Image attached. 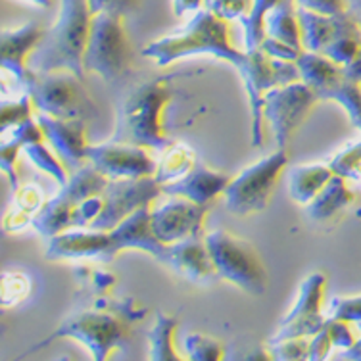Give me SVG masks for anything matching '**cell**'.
<instances>
[{"label": "cell", "instance_id": "8fae6325", "mask_svg": "<svg viewBox=\"0 0 361 361\" xmlns=\"http://www.w3.org/2000/svg\"><path fill=\"white\" fill-rule=\"evenodd\" d=\"M323 290H325V275L323 273H312L310 277L300 285L298 298L292 307V312L281 321L277 334L271 342L285 341V338H298L307 336L312 338L325 326L326 317L321 312L323 302Z\"/></svg>", "mask_w": 361, "mask_h": 361}, {"label": "cell", "instance_id": "6da1fadb", "mask_svg": "<svg viewBox=\"0 0 361 361\" xmlns=\"http://www.w3.org/2000/svg\"><path fill=\"white\" fill-rule=\"evenodd\" d=\"M142 54L146 58H152L158 66H169L185 56L195 54H209L223 62L233 63L243 77L250 98L252 142H264V94L273 87H277L273 58L265 54L262 49L246 52L233 49L227 37V21L212 14L209 10H198L183 31H179L177 35L150 42L142 50Z\"/></svg>", "mask_w": 361, "mask_h": 361}, {"label": "cell", "instance_id": "60d3db41", "mask_svg": "<svg viewBox=\"0 0 361 361\" xmlns=\"http://www.w3.org/2000/svg\"><path fill=\"white\" fill-rule=\"evenodd\" d=\"M42 195L41 190L33 185H27V187L20 188L18 192H16L14 198V206L16 208H20L21 212H25L29 216H35L37 212L42 208Z\"/></svg>", "mask_w": 361, "mask_h": 361}, {"label": "cell", "instance_id": "484cf974", "mask_svg": "<svg viewBox=\"0 0 361 361\" xmlns=\"http://www.w3.org/2000/svg\"><path fill=\"white\" fill-rule=\"evenodd\" d=\"M71 212L73 206L63 200L62 196H54L52 200L44 202L42 208L37 212L31 225L35 227L42 236H52L60 235L63 231H68L71 227Z\"/></svg>", "mask_w": 361, "mask_h": 361}, {"label": "cell", "instance_id": "d6986e66", "mask_svg": "<svg viewBox=\"0 0 361 361\" xmlns=\"http://www.w3.org/2000/svg\"><path fill=\"white\" fill-rule=\"evenodd\" d=\"M166 265L179 273L180 277L188 279L192 283L206 281L212 275H217L216 264L212 259L206 238L200 236L185 238L179 243L167 244Z\"/></svg>", "mask_w": 361, "mask_h": 361}, {"label": "cell", "instance_id": "277c9868", "mask_svg": "<svg viewBox=\"0 0 361 361\" xmlns=\"http://www.w3.org/2000/svg\"><path fill=\"white\" fill-rule=\"evenodd\" d=\"M31 102L41 114L60 119H89L97 114L83 79L73 71H33L25 85Z\"/></svg>", "mask_w": 361, "mask_h": 361}, {"label": "cell", "instance_id": "e575fe53", "mask_svg": "<svg viewBox=\"0 0 361 361\" xmlns=\"http://www.w3.org/2000/svg\"><path fill=\"white\" fill-rule=\"evenodd\" d=\"M254 0H204V8L225 21L240 20L250 12Z\"/></svg>", "mask_w": 361, "mask_h": 361}, {"label": "cell", "instance_id": "3957f363", "mask_svg": "<svg viewBox=\"0 0 361 361\" xmlns=\"http://www.w3.org/2000/svg\"><path fill=\"white\" fill-rule=\"evenodd\" d=\"M169 100V89L160 81L140 85L121 102L118 110L116 142L167 150L171 140L167 139L161 126V110Z\"/></svg>", "mask_w": 361, "mask_h": 361}, {"label": "cell", "instance_id": "7bdbcfd3", "mask_svg": "<svg viewBox=\"0 0 361 361\" xmlns=\"http://www.w3.org/2000/svg\"><path fill=\"white\" fill-rule=\"evenodd\" d=\"M90 8V14H100V12H108V14L123 16L129 14L133 8L137 6V0H87Z\"/></svg>", "mask_w": 361, "mask_h": 361}, {"label": "cell", "instance_id": "f907efd6", "mask_svg": "<svg viewBox=\"0 0 361 361\" xmlns=\"http://www.w3.org/2000/svg\"><path fill=\"white\" fill-rule=\"evenodd\" d=\"M348 2V12L354 16L355 20L361 23V0H346Z\"/></svg>", "mask_w": 361, "mask_h": 361}, {"label": "cell", "instance_id": "d590c367", "mask_svg": "<svg viewBox=\"0 0 361 361\" xmlns=\"http://www.w3.org/2000/svg\"><path fill=\"white\" fill-rule=\"evenodd\" d=\"M31 97L25 94L18 102H2V116H0V129L6 133L10 127L14 129L16 126L23 123L25 119L31 118Z\"/></svg>", "mask_w": 361, "mask_h": 361}, {"label": "cell", "instance_id": "7402d4cb", "mask_svg": "<svg viewBox=\"0 0 361 361\" xmlns=\"http://www.w3.org/2000/svg\"><path fill=\"white\" fill-rule=\"evenodd\" d=\"M342 14V12H341ZM300 29H302V47L310 52L321 54L329 47V42L333 41L338 29V14L329 16L298 8Z\"/></svg>", "mask_w": 361, "mask_h": 361}, {"label": "cell", "instance_id": "7c38bea8", "mask_svg": "<svg viewBox=\"0 0 361 361\" xmlns=\"http://www.w3.org/2000/svg\"><path fill=\"white\" fill-rule=\"evenodd\" d=\"M87 161L108 179H135L156 173L158 164L146 154L142 146L129 142L87 146Z\"/></svg>", "mask_w": 361, "mask_h": 361}, {"label": "cell", "instance_id": "f546056e", "mask_svg": "<svg viewBox=\"0 0 361 361\" xmlns=\"http://www.w3.org/2000/svg\"><path fill=\"white\" fill-rule=\"evenodd\" d=\"M277 2L279 0H254L250 12L240 18V23L244 27V47H246V50H256L262 47V42L267 37L265 18Z\"/></svg>", "mask_w": 361, "mask_h": 361}, {"label": "cell", "instance_id": "d4e9b609", "mask_svg": "<svg viewBox=\"0 0 361 361\" xmlns=\"http://www.w3.org/2000/svg\"><path fill=\"white\" fill-rule=\"evenodd\" d=\"M108 183H110V179L102 171H98L92 164L81 166L68 179V183L62 185L60 196L75 208L79 202L87 200L90 196L102 195L108 187Z\"/></svg>", "mask_w": 361, "mask_h": 361}, {"label": "cell", "instance_id": "44dd1931", "mask_svg": "<svg viewBox=\"0 0 361 361\" xmlns=\"http://www.w3.org/2000/svg\"><path fill=\"white\" fill-rule=\"evenodd\" d=\"M344 179V175L334 173L325 187L321 188L319 195L306 204V214L312 221H329L354 202V195L350 192Z\"/></svg>", "mask_w": 361, "mask_h": 361}, {"label": "cell", "instance_id": "ba28073f", "mask_svg": "<svg viewBox=\"0 0 361 361\" xmlns=\"http://www.w3.org/2000/svg\"><path fill=\"white\" fill-rule=\"evenodd\" d=\"M62 336L83 342L85 346L90 350L92 357L102 361L110 355L111 350L126 344L127 338H129V329H127L123 321L118 319L116 315H110V313H75V315H71V317L63 321L62 325L58 326L47 341L37 344L35 350L44 346V344H50L56 338H62Z\"/></svg>", "mask_w": 361, "mask_h": 361}, {"label": "cell", "instance_id": "d6a6232c", "mask_svg": "<svg viewBox=\"0 0 361 361\" xmlns=\"http://www.w3.org/2000/svg\"><path fill=\"white\" fill-rule=\"evenodd\" d=\"M307 348H310V338L307 336H298V338H285V341H275L269 344L271 360H307Z\"/></svg>", "mask_w": 361, "mask_h": 361}, {"label": "cell", "instance_id": "30bf717a", "mask_svg": "<svg viewBox=\"0 0 361 361\" xmlns=\"http://www.w3.org/2000/svg\"><path fill=\"white\" fill-rule=\"evenodd\" d=\"M161 185L154 175L135 177V179H110L102 192L104 208L100 216L90 223V229L110 231L135 214L142 206H150L161 195Z\"/></svg>", "mask_w": 361, "mask_h": 361}, {"label": "cell", "instance_id": "8992f818", "mask_svg": "<svg viewBox=\"0 0 361 361\" xmlns=\"http://www.w3.org/2000/svg\"><path fill=\"white\" fill-rule=\"evenodd\" d=\"M85 71H94L106 81H116L131 66V44L127 41L121 16H92L90 35L83 56Z\"/></svg>", "mask_w": 361, "mask_h": 361}, {"label": "cell", "instance_id": "c3c4849f", "mask_svg": "<svg viewBox=\"0 0 361 361\" xmlns=\"http://www.w3.org/2000/svg\"><path fill=\"white\" fill-rule=\"evenodd\" d=\"M338 360H357L361 361V323H357V341L350 348H346L342 354L336 355Z\"/></svg>", "mask_w": 361, "mask_h": 361}, {"label": "cell", "instance_id": "f35d334b", "mask_svg": "<svg viewBox=\"0 0 361 361\" xmlns=\"http://www.w3.org/2000/svg\"><path fill=\"white\" fill-rule=\"evenodd\" d=\"M326 331L331 334V341H333V346L341 348V350H346L357 341V336L354 334V329H352V323L341 319H333V317H326Z\"/></svg>", "mask_w": 361, "mask_h": 361}, {"label": "cell", "instance_id": "83f0119b", "mask_svg": "<svg viewBox=\"0 0 361 361\" xmlns=\"http://www.w3.org/2000/svg\"><path fill=\"white\" fill-rule=\"evenodd\" d=\"M177 329V319L158 313L152 331L148 334V344H150V354L148 357L156 361H173L180 360V355L175 352L173 336Z\"/></svg>", "mask_w": 361, "mask_h": 361}, {"label": "cell", "instance_id": "cb8c5ba5", "mask_svg": "<svg viewBox=\"0 0 361 361\" xmlns=\"http://www.w3.org/2000/svg\"><path fill=\"white\" fill-rule=\"evenodd\" d=\"M334 171L331 166H298L290 169V198L298 204H310L319 195V190L325 187Z\"/></svg>", "mask_w": 361, "mask_h": 361}, {"label": "cell", "instance_id": "2e32d148", "mask_svg": "<svg viewBox=\"0 0 361 361\" xmlns=\"http://www.w3.org/2000/svg\"><path fill=\"white\" fill-rule=\"evenodd\" d=\"M37 121L41 126L44 139L49 140L60 160L68 167H79L87 161V139H85L83 119H60L39 114Z\"/></svg>", "mask_w": 361, "mask_h": 361}, {"label": "cell", "instance_id": "4dcf8cb0", "mask_svg": "<svg viewBox=\"0 0 361 361\" xmlns=\"http://www.w3.org/2000/svg\"><path fill=\"white\" fill-rule=\"evenodd\" d=\"M25 148V154H27V158L33 164H35L39 169H42L44 173H49L56 183H60V185H66L68 183V173H66V167L60 164V160H56L52 152H50L49 148H44L42 142H33V145L23 146Z\"/></svg>", "mask_w": 361, "mask_h": 361}, {"label": "cell", "instance_id": "4fadbf2b", "mask_svg": "<svg viewBox=\"0 0 361 361\" xmlns=\"http://www.w3.org/2000/svg\"><path fill=\"white\" fill-rule=\"evenodd\" d=\"M208 206L196 204L188 198L175 196L152 212V229L164 244H173L185 238L200 236Z\"/></svg>", "mask_w": 361, "mask_h": 361}, {"label": "cell", "instance_id": "7dc6e473", "mask_svg": "<svg viewBox=\"0 0 361 361\" xmlns=\"http://www.w3.org/2000/svg\"><path fill=\"white\" fill-rule=\"evenodd\" d=\"M204 6V0H173L175 16H183L185 12H198Z\"/></svg>", "mask_w": 361, "mask_h": 361}, {"label": "cell", "instance_id": "603a6c76", "mask_svg": "<svg viewBox=\"0 0 361 361\" xmlns=\"http://www.w3.org/2000/svg\"><path fill=\"white\" fill-rule=\"evenodd\" d=\"M294 0H279L275 6L271 8L269 14L265 18V33L277 41L288 42L296 49H302V29H300L298 6L294 8Z\"/></svg>", "mask_w": 361, "mask_h": 361}, {"label": "cell", "instance_id": "4316f807", "mask_svg": "<svg viewBox=\"0 0 361 361\" xmlns=\"http://www.w3.org/2000/svg\"><path fill=\"white\" fill-rule=\"evenodd\" d=\"M195 154L192 150L185 145H175L169 146L161 160L158 161V167H156V180L160 185H166V183H173V180L185 177V175L195 167Z\"/></svg>", "mask_w": 361, "mask_h": 361}, {"label": "cell", "instance_id": "5bb4252c", "mask_svg": "<svg viewBox=\"0 0 361 361\" xmlns=\"http://www.w3.org/2000/svg\"><path fill=\"white\" fill-rule=\"evenodd\" d=\"M110 235L111 256L118 252L133 248V250H145L154 256L158 262L166 264L167 244H164L156 236L152 229V209L150 206H142L135 214L123 219L118 227L108 231Z\"/></svg>", "mask_w": 361, "mask_h": 361}, {"label": "cell", "instance_id": "836d02e7", "mask_svg": "<svg viewBox=\"0 0 361 361\" xmlns=\"http://www.w3.org/2000/svg\"><path fill=\"white\" fill-rule=\"evenodd\" d=\"M31 288L29 279L23 273H4L2 275V306H16L25 298Z\"/></svg>", "mask_w": 361, "mask_h": 361}, {"label": "cell", "instance_id": "52a82bcc", "mask_svg": "<svg viewBox=\"0 0 361 361\" xmlns=\"http://www.w3.org/2000/svg\"><path fill=\"white\" fill-rule=\"evenodd\" d=\"M286 164L288 154L285 148H279L277 152L246 167L235 179H231L229 187L225 190V202L231 214L250 216L267 208L273 188Z\"/></svg>", "mask_w": 361, "mask_h": 361}, {"label": "cell", "instance_id": "8d00e7d4", "mask_svg": "<svg viewBox=\"0 0 361 361\" xmlns=\"http://www.w3.org/2000/svg\"><path fill=\"white\" fill-rule=\"evenodd\" d=\"M102 208H104V196L102 195L90 196L87 200L79 202L71 212V227H77V229L90 227V223L100 216Z\"/></svg>", "mask_w": 361, "mask_h": 361}, {"label": "cell", "instance_id": "f1b7e54d", "mask_svg": "<svg viewBox=\"0 0 361 361\" xmlns=\"http://www.w3.org/2000/svg\"><path fill=\"white\" fill-rule=\"evenodd\" d=\"M319 100H334L346 110L350 121L355 129L361 131V83L348 79L346 75L338 79L336 83L331 85L329 89L321 94Z\"/></svg>", "mask_w": 361, "mask_h": 361}, {"label": "cell", "instance_id": "ab89813d", "mask_svg": "<svg viewBox=\"0 0 361 361\" xmlns=\"http://www.w3.org/2000/svg\"><path fill=\"white\" fill-rule=\"evenodd\" d=\"M21 142L18 139L4 140L2 148H0V164H2V171L8 175L10 185L18 188V171H16V158H18V150L21 148Z\"/></svg>", "mask_w": 361, "mask_h": 361}, {"label": "cell", "instance_id": "9a60e30c", "mask_svg": "<svg viewBox=\"0 0 361 361\" xmlns=\"http://www.w3.org/2000/svg\"><path fill=\"white\" fill-rule=\"evenodd\" d=\"M44 29L31 21L18 29H4L0 35V63L2 70L10 71L18 79V83L25 85L33 75V70L29 68V58L35 52L44 37Z\"/></svg>", "mask_w": 361, "mask_h": 361}, {"label": "cell", "instance_id": "e0dca14e", "mask_svg": "<svg viewBox=\"0 0 361 361\" xmlns=\"http://www.w3.org/2000/svg\"><path fill=\"white\" fill-rule=\"evenodd\" d=\"M49 259H100L110 262L111 246L108 231H63L50 238L47 248Z\"/></svg>", "mask_w": 361, "mask_h": 361}, {"label": "cell", "instance_id": "ffe728a7", "mask_svg": "<svg viewBox=\"0 0 361 361\" xmlns=\"http://www.w3.org/2000/svg\"><path fill=\"white\" fill-rule=\"evenodd\" d=\"M296 66L300 70V81H304L317 98H321V94L331 85L344 77V66L333 62L331 58L323 54L310 52V50H302V54L296 60Z\"/></svg>", "mask_w": 361, "mask_h": 361}, {"label": "cell", "instance_id": "74e56055", "mask_svg": "<svg viewBox=\"0 0 361 361\" xmlns=\"http://www.w3.org/2000/svg\"><path fill=\"white\" fill-rule=\"evenodd\" d=\"M329 317L348 321V323H361V294L350 298H334L329 307Z\"/></svg>", "mask_w": 361, "mask_h": 361}, {"label": "cell", "instance_id": "5b68a950", "mask_svg": "<svg viewBox=\"0 0 361 361\" xmlns=\"http://www.w3.org/2000/svg\"><path fill=\"white\" fill-rule=\"evenodd\" d=\"M206 244L219 277L231 281L252 296L264 294L267 288V271L250 243L227 231H214L206 236Z\"/></svg>", "mask_w": 361, "mask_h": 361}, {"label": "cell", "instance_id": "ee69618b", "mask_svg": "<svg viewBox=\"0 0 361 361\" xmlns=\"http://www.w3.org/2000/svg\"><path fill=\"white\" fill-rule=\"evenodd\" d=\"M298 8H306V10H313V12H319V14H341L346 12L348 2L346 0H294Z\"/></svg>", "mask_w": 361, "mask_h": 361}, {"label": "cell", "instance_id": "7a4b0ae2", "mask_svg": "<svg viewBox=\"0 0 361 361\" xmlns=\"http://www.w3.org/2000/svg\"><path fill=\"white\" fill-rule=\"evenodd\" d=\"M90 21L92 14L87 0H62L60 18L31 54L29 68L39 73L68 70L83 79V56L89 42Z\"/></svg>", "mask_w": 361, "mask_h": 361}, {"label": "cell", "instance_id": "bcb514c9", "mask_svg": "<svg viewBox=\"0 0 361 361\" xmlns=\"http://www.w3.org/2000/svg\"><path fill=\"white\" fill-rule=\"evenodd\" d=\"M31 219L33 216H29L25 212H21L20 208H12L8 212L6 216H4V231L8 233H16V231H21L23 227H27L31 225Z\"/></svg>", "mask_w": 361, "mask_h": 361}, {"label": "cell", "instance_id": "f6af8a7d", "mask_svg": "<svg viewBox=\"0 0 361 361\" xmlns=\"http://www.w3.org/2000/svg\"><path fill=\"white\" fill-rule=\"evenodd\" d=\"M333 348V341L331 334L326 331V326H323L319 333L313 334L310 338V348H307V360H325L329 357V350Z\"/></svg>", "mask_w": 361, "mask_h": 361}, {"label": "cell", "instance_id": "b9f144b4", "mask_svg": "<svg viewBox=\"0 0 361 361\" xmlns=\"http://www.w3.org/2000/svg\"><path fill=\"white\" fill-rule=\"evenodd\" d=\"M259 49L264 50L265 54L271 56V58H277V60H286V62H296L298 56L302 54V49H296L288 42L277 41L273 37H265V41L262 42Z\"/></svg>", "mask_w": 361, "mask_h": 361}, {"label": "cell", "instance_id": "9c48e42d", "mask_svg": "<svg viewBox=\"0 0 361 361\" xmlns=\"http://www.w3.org/2000/svg\"><path fill=\"white\" fill-rule=\"evenodd\" d=\"M319 98L315 97L304 81L273 87L264 94V119H267L273 131V139L279 148L290 142L292 133L307 118V114Z\"/></svg>", "mask_w": 361, "mask_h": 361}, {"label": "cell", "instance_id": "681fc988", "mask_svg": "<svg viewBox=\"0 0 361 361\" xmlns=\"http://www.w3.org/2000/svg\"><path fill=\"white\" fill-rule=\"evenodd\" d=\"M344 75H346L348 79H352V81L361 83V50L357 52V56H355L352 62L348 63V66H344Z\"/></svg>", "mask_w": 361, "mask_h": 361}, {"label": "cell", "instance_id": "816d5d0a", "mask_svg": "<svg viewBox=\"0 0 361 361\" xmlns=\"http://www.w3.org/2000/svg\"><path fill=\"white\" fill-rule=\"evenodd\" d=\"M29 2H33V4H37V6H50V2H52V0H29Z\"/></svg>", "mask_w": 361, "mask_h": 361}, {"label": "cell", "instance_id": "1f68e13d", "mask_svg": "<svg viewBox=\"0 0 361 361\" xmlns=\"http://www.w3.org/2000/svg\"><path fill=\"white\" fill-rule=\"evenodd\" d=\"M185 350L192 361H217L223 357V346L216 338L192 333L185 336Z\"/></svg>", "mask_w": 361, "mask_h": 361}, {"label": "cell", "instance_id": "ac0fdd59", "mask_svg": "<svg viewBox=\"0 0 361 361\" xmlns=\"http://www.w3.org/2000/svg\"><path fill=\"white\" fill-rule=\"evenodd\" d=\"M229 183V175L214 171L204 164H195V167L185 177L161 185V190H164V195L180 196V198H188L196 204L209 206V202L216 200L219 195H225Z\"/></svg>", "mask_w": 361, "mask_h": 361}]
</instances>
